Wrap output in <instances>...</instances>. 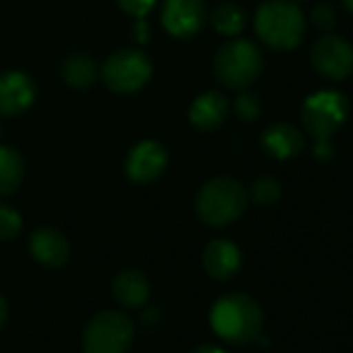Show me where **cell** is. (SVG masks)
Wrapping results in <instances>:
<instances>
[{
    "mask_svg": "<svg viewBox=\"0 0 353 353\" xmlns=\"http://www.w3.org/2000/svg\"><path fill=\"white\" fill-rule=\"evenodd\" d=\"M23 156L11 145H0V198L11 196L19 190L23 181Z\"/></svg>",
    "mask_w": 353,
    "mask_h": 353,
    "instance_id": "cell-17",
    "label": "cell"
},
{
    "mask_svg": "<svg viewBox=\"0 0 353 353\" xmlns=\"http://www.w3.org/2000/svg\"><path fill=\"white\" fill-rule=\"evenodd\" d=\"M347 112V98L339 92L324 90L305 98L301 106V123L305 133L316 141H330V137L343 127Z\"/></svg>",
    "mask_w": 353,
    "mask_h": 353,
    "instance_id": "cell-5",
    "label": "cell"
},
{
    "mask_svg": "<svg viewBox=\"0 0 353 353\" xmlns=\"http://www.w3.org/2000/svg\"><path fill=\"white\" fill-rule=\"evenodd\" d=\"M260 143L264 152L276 160H289L305 148L303 133L291 123H272L262 131Z\"/></svg>",
    "mask_w": 353,
    "mask_h": 353,
    "instance_id": "cell-13",
    "label": "cell"
},
{
    "mask_svg": "<svg viewBox=\"0 0 353 353\" xmlns=\"http://www.w3.org/2000/svg\"><path fill=\"white\" fill-rule=\"evenodd\" d=\"M291 3H295V5H299V3H305V0H291Z\"/></svg>",
    "mask_w": 353,
    "mask_h": 353,
    "instance_id": "cell-30",
    "label": "cell"
},
{
    "mask_svg": "<svg viewBox=\"0 0 353 353\" xmlns=\"http://www.w3.org/2000/svg\"><path fill=\"white\" fill-rule=\"evenodd\" d=\"M310 21L320 34H330L334 30V26H336V9H334V5L332 3H318L310 13Z\"/></svg>",
    "mask_w": 353,
    "mask_h": 353,
    "instance_id": "cell-23",
    "label": "cell"
},
{
    "mask_svg": "<svg viewBox=\"0 0 353 353\" xmlns=\"http://www.w3.org/2000/svg\"><path fill=\"white\" fill-rule=\"evenodd\" d=\"M36 100V83L23 71L0 73V117H17Z\"/></svg>",
    "mask_w": 353,
    "mask_h": 353,
    "instance_id": "cell-11",
    "label": "cell"
},
{
    "mask_svg": "<svg viewBox=\"0 0 353 353\" xmlns=\"http://www.w3.org/2000/svg\"><path fill=\"white\" fill-rule=\"evenodd\" d=\"M133 322L123 312L104 310L83 330L85 353H127L133 343Z\"/></svg>",
    "mask_w": 353,
    "mask_h": 353,
    "instance_id": "cell-6",
    "label": "cell"
},
{
    "mask_svg": "<svg viewBox=\"0 0 353 353\" xmlns=\"http://www.w3.org/2000/svg\"><path fill=\"white\" fill-rule=\"evenodd\" d=\"M264 57L260 48L241 38H233L223 44L214 57V75L229 90H245L250 88L262 73Z\"/></svg>",
    "mask_w": 353,
    "mask_h": 353,
    "instance_id": "cell-4",
    "label": "cell"
},
{
    "mask_svg": "<svg viewBox=\"0 0 353 353\" xmlns=\"http://www.w3.org/2000/svg\"><path fill=\"white\" fill-rule=\"evenodd\" d=\"M227 117H229V100L221 92H206L198 96L190 108V123L204 133L219 129L227 121Z\"/></svg>",
    "mask_w": 353,
    "mask_h": 353,
    "instance_id": "cell-15",
    "label": "cell"
},
{
    "mask_svg": "<svg viewBox=\"0 0 353 353\" xmlns=\"http://www.w3.org/2000/svg\"><path fill=\"white\" fill-rule=\"evenodd\" d=\"M310 63L320 77L343 81L353 73V46L334 34H322L312 44Z\"/></svg>",
    "mask_w": 353,
    "mask_h": 353,
    "instance_id": "cell-8",
    "label": "cell"
},
{
    "mask_svg": "<svg viewBox=\"0 0 353 353\" xmlns=\"http://www.w3.org/2000/svg\"><path fill=\"white\" fill-rule=\"evenodd\" d=\"M235 114L241 121H245V123L256 121L262 114V100H260V96L254 94V92H243L241 90V94L235 100Z\"/></svg>",
    "mask_w": 353,
    "mask_h": 353,
    "instance_id": "cell-22",
    "label": "cell"
},
{
    "mask_svg": "<svg viewBox=\"0 0 353 353\" xmlns=\"http://www.w3.org/2000/svg\"><path fill=\"white\" fill-rule=\"evenodd\" d=\"M63 79L75 90H88L98 79V65L88 54H71L63 63Z\"/></svg>",
    "mask_w": 353,
    "mask_h": 353,
    "instance_id": "cell-18",
    "label": "cell"
},
{
    "mask_svg": "<svg viewBox=\"0 0 353 353\" xmlns=\"http://www.w3.org/2000/svg\"><path fill=\"white\" fill-rule=\"evenodd\" d=\"M112 297L125 307H139L150 297V281L141 270L127 268L112 281Z\"/></svg>",
    "mask_w": 353,
    "mask_h": 353,
    "instance_id": "cell-16",
    "label": "cell"
},
{
    "mask_svg": "<svg viewBox=\"0 0 353 353\" xmlns=\"http://www.w3.org/2000/svg\"><path fill=\"white\" fill-rule=\"evenodd\" d=\"M254 28L258 38L272 50L287 52L301 44L305 17L299 5L291 0H266L256 11Z\"/></svg>",
    "mask_w": 353,
    "mask_h": 353,
    "instance_id": "cell-1",
    "label": "cell"
},
{
    "mask_svg": "<svg viewBox=\"0 0 353 353\" xmlns=\"http://www.w3.org/2000/svg\"><path fill=\"white\" fill-rule=\"evenodd\" d=\"M204 270L216 281H229L241 266V252L229 239H214L202 254Z\"/></svg>",
    "mask_w": 353,
    "mask_h": 353,
    "instance_id": "cell-14",
    "label": "cell"
},
{
    "mask_svg": "<svg viewBox=\"0 0 353 353\" xmlns=\"http://www.w3.org/2000/svg\"><path fill=\"white\" fill-rule=\"evenodd\" d=\"M21 214L13 206L0 202V241H13L21 233Z\"/></svg>",
    "mask_w": 353,
    "mask_h": 353,
    "instance_id": "cell-21",
    "label": "cell"
},
{
    "mask_svg": "<svg viewBox=\"0 0 353 353\" xmlns=\"http://www.w3.org/2000/svg\"><path fill=\"white\" fill-rule=\"evenodd\" d=\"M214 332L235 345L252 343L262 332V310L256 299L245 293H229L221 297L210 312Z\"/></svg>",
    "mask_w": 353,
    "mask_h": 353,
    "instance_id": "cell-2",
    "label": "cell"
},
{
    "mask_svg": "<svg viewBox=\"0 0 353 353\" xmlns=\"http://www.w3.org/2000/svg\"><path fill=\"white\" fill-rule=\"evenodd\" d=\"M7 316H9V305H7V299H5L3 295H0V328L5 326Z\"/></svg>",
    "mask_w": 353,
    "mask_h": 353,
    "instance_id": "cell-27",
    "label": "cell"
},
{
    "mask_svg": "<svg viewBox=\"0 0 353 353\" xmlns=\"http://www.w3.org/2000/svg\"><path fill=\"white\" fill-rule=\"evenodd\" d=\"M245 11L233 3H223L212 9L210 13V23L212 28L227 38H237L245 30Z\"/></svg>",
    "mask_w": 353,
    "mask_h": 353,
    "instance_id": "cell-19",
    "label": "cell"
},
{
    "mask_svg": "<svg viewBox=\"0 0 353 353\" xmlns=\"http://www.w3.org/2000/svg\"><path fill=\"white\" fill-rule=\"evenodd\" d=\"M168 164V152L160 141L145 139L131 148L125 170L133 183H152L164 172Z\"/></svg>",
    "mask_w": 353,
    "mask_h": 353,
    "instance_id": "cell-10",
    "label": "cell"
},
{
    "mask_svg": "<svg viewBox=\"0 0 353 353\" xmlns=\"http://www.w3.org/2000/svg\"><path fill=\"white\" fill-rule=\"evenodd\" d=\"M332 145L330 141H316V148H314V158L320 160V162H328L332 158Z\"/></svg>",
    "mask_w": 353,
    "mask_h": 353,
    "instance_id": "cell-25",
    "label": "cell"
},
{
    "mask_svg": "<svg viewBox=\"0 0 353 353\" xmlns=\"http://www.w3.org/2000/svg\"><path fill=\"white\" fill-rule=\"evenodd\" d=\"M145 36H148V26H145L143 19H137V21H135V28H133V40L145 42Z\"/></svg>",
    "mask_w": 353,
    "mask_h": 353,
    "instance_id": "cell-26",
    "label": "cell"
},
{
    "mask_svg": "<svg viewBox=\"0 0 353 353\" xmlns=\"http://www.w3.org/2000/svg\"><path fill=\"white\" fill-rule=\"evenodd\" d=\"M248 198L258 206H272L281 200V183L272 176H260L252 183Z\"/></svg>",
    "mask_w": 353,
    "mask_h": 353,
    "instance_id": "cell-20",
    "label": "cell"
},
{
    "mask_svg": "<svg viewBox=\"0 0 353 353\" xmlns=\"http://www.w3.org/2000/svg\"><path fill=\"white\" fill-rule=\"evenodd\" d=\"M152 77V63L139 50H117L102 65V81L110 92L133 94Z\"/></svg>",
    "mask_w": 353,
    "mask_h": 353,
    "instance_id": "cell-7",
    "label": "cell"
},
{
    "mask_svg": "<svg viewBox=\"0 0 353 353\" xmlns=\"http://www.w3.org/2000/svg\"><path fill=\"white\" fill-rule=\"evenodd\" d=\"M341 3H343V7L353 15V0H341Z\"/></svg>",
    "mask_w": 353,
    "mask_h": 353,
    "instance_id": "cell-29",
    "label": "cell"
},
{
    "mask_svg": "<svg viewBox=\"0 0 353 353\" xmlns=\"http://www.w3.org/2000/svg\"><path fill=\"white\" fill-rule=\"evenodd\" d=\"M117 3L127 15H131L135 19H143L152 11L156 0H117Z\"/></svg>",
    "mask_w": 353,
    "mask_h": 353,
    "instance_id": "cell-24",
    "label": "cell"
},
{
    "mask_svg": "<svg viewBox=\"0 0 353 353\" xmlns=\"http://www.w3.org/2000/svg\"><path fill=\"white\" fill-rule=\"evenodd\" d=\"M194 353H225V351L221 347H216V345H202Z\"/></svg>",
    "mask_w": 353,
    "mask_h": 353,
    "instance_id": "cell-28",
    "label": "cell"
},
{
    "mask_svg": "<svg viewBox=\"0 0 353 353\" xmlns=\"http://www.w3.org/2000/svg\"><path fill=\"white\" fill-rule=\"evenodd\" d=\"M248 190L231 176H214L202 185L196 198L198 216L210 227L235 223L248 208Z\"/></svg>",
    "mask_w": 353,
    "mask_h": 353,
    "instance_id": "cell-3",
    "label": "cell"
},
{
    "mask_svg": "<svg viewBox=\"0 0 353 353\" xmlns=\"http://www.w3.org/2000/svg\"><path fill=\"white\" fill-rule=\"evenodd\" d=\"M206 23L204 0H164L162 26L174 38H192Z\"/></svg>",
    "mask_w": 353,
    "mask_h": 353,
    "instance_id": "cell-9",
    "label": "cell"
},
{
    "mask_svg": "<svg viewBox=\"0 0 353 353\" xmlns=\"http://www.w3.org/2000/svg\"><path fill=\"white\" fill-rule=\"evenodd\" d=\"M30 252L34 260L46 268H61L71 254L67 237L52 227H42L30 237Z\"/></svg>",
    "mask_w": 353,
    "mask_h": 353,
    "instance_id": "cell-12",
    "label": "cell"
}]
</instances>
